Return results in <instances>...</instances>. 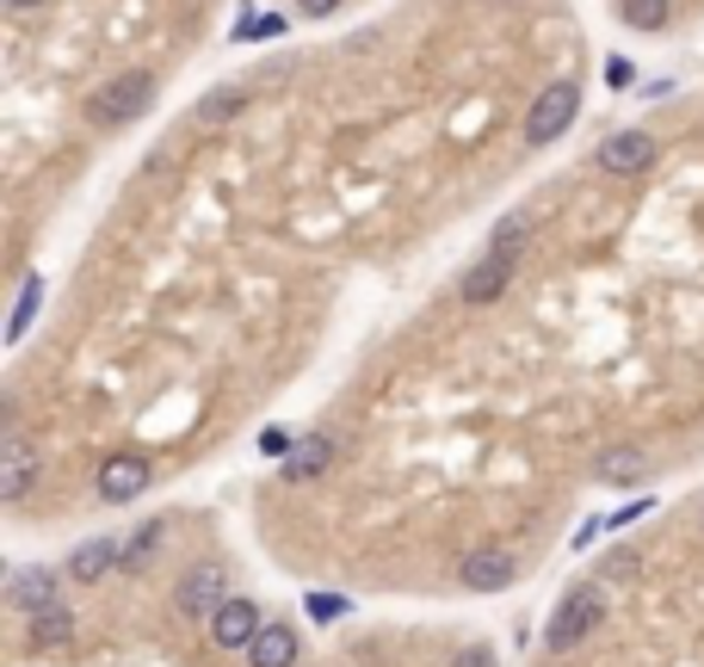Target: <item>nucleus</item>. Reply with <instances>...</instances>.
Returning a JSON list of instances; mask_svg holds the SVG:
<instances>
[{"label": "nucleus", "instance_id": "nucleus-1", "mask_svg": "<svg viewBox=\"0 0 704 667\" xmlns=\"http://www.w3.org/2000/svg\"><path fill=\"white\" fill-rule=\"evenodd\" d=\"M149 99H155V75H149V68H130V75L106 80V87L87 99V118L118 130V125H130V118H142V111H149Z\"/></svg>", "mask_w": 704, "mask_h": 667}, {"label": "nucleus", "instance_id": "nucleus-2", "mask_svg": "<svg viewBox=\"0 0 704 667\" xmlns=\"http://www.w3.org/2000/svg\"><path fill=\"white\" fill-rule=\"evenodd\" d=\"M575 111H581V87H575V80H550L544 94L532 99V111H526V142H532V149H544V142L568 137Z\"/></svg>", "mask_w": 704, "mask_h": 667}, {"label": "nucleus", "instance_id": "nucleus-3", "mask_svg": "<svg viewBox=\"0 0 704 667\" xmlns=\"http://www.w3.org/2000/svg\"><path fill=\"white\" fill-rule=\"evenodd\" d=\"M599 624V593L594 588H575V593H563V605L550 612V624H544V649L550 655H568L581 643V636Z\"/></svg>", "mask_w": 704, "mask_h": 667}, {"label": "nucleus", "instance_id": "nucleus-4", "mask_svg": "<svg viewBox=\"0 0 704 667\" xmlns=\"http://www.w3.org/2000/svg\"><path fill=\"white\" fill-rule=\"evenodd\" d=\"M37 445L19 427H7L0 433V501H25L32 495V482H37Z\"/></svg>", "mask_w": 704, "mask_h": 667}, {"label": "nucleus", "instance_id": "nucleus-5", "mask_svg": "<svg viewBox=\"0 0 704 667\" xmlns=\"http://www.w3.org/2000/svg\"><path fill=\"white\" fill-rule=\"evenodd\" d=\"M149 476H155V470H149V458H137V451H118V458H106V464H99V501H111V507H124V501H137L142 488H149Z\"/></svg>", "mask_w": 704, "mask_h": 667}, {"label": "nucleus", "instance_id": "nucleus-6", "mask_svg": "<svg viewBox=\"0 0 704 667\" xmlns=\"http://www.w3.org/2000/svg\"><path fill=\"white\" fill-rule=\"evenodd\" d=\"M173 612H186V618H217V612H223V569H217V562L192 569L186 581L173 588Z\"/></svg>", "mask_w": 704, "mask_h": 667}, {"label": "nucleus", "instance_id": "nucleus-7", "mask_svg": "<svg viewBox=\"0 0 704 667\" xmlns=\"http://www.w3.org/2000/svg\"><path fill=\"white\" fill-rule=\"evenodd\" d=\"M599 168L618 173V180L656 168V137H649V130H618V137H606L599 142Z\"/></svg>", "mask_w": 704, "mask_h": 667}, {"label": "nucleus", "instance_id": "nucleus-8", "mask_svg": "<svg viewBox=\"0 0 704 667\" xmlns=\"http://www.w3.org/2000/svg\"><path fill=\"white\" fill-rule=\"evenodd\" d=\"M267 631V612L253 600H223V612L210 618V636H217V649H253V636Z\"/></svg>", "mask_w": 704, "mask_h": 667}, {"label": "nucleus", "instance_id": "nucleus-9", "mask_svg": "<svg viewBox=\"0 0 704 667\" xmlns=\"http://www.w3.org/2000/svg\"><path fill=\"white\" fill-rule=\"evenodd\" d=\"M457 581H464L469 593H501L519 581V562L507 557V550H469L464 569H457Z\"/></svg>", "mask_w": 704, "mask_h": 667}, {"label": "nucleus", "instance_id": "nucleus-10", "mask_svg": "<svg viewBox=\"0 0 704 667\" xmlns=\"http://www.w3.org/2000/svg\"><path fill=\"white\" fill-rule=\"evenodd\" d=\"M513 266H519V254H483V266H469V279H464V303H495V297L513 284Z\"/></svg>", "mask_w": 704, "mask_h": 667}, {"label": "nucleus", "instance_id": "nucleus-11", "mask_svg": "<svg viewBox=\"0 0 704 667\" xmlns=\"http://www.w3.org/2000/svg\"><path fill=\"white\" fill-rule=\"evenodd\" d=\"M111 569H124V544L118 538H87L68 557V581H80V588H94L99 574H111Z\"/></svg>", "mask_w": 704, "mask_h": 667}, {"label": "nucleus", "instance_id": "nucleus-12", "mask_svg": "<svg viewBox=\"0 0 704 667\" xmlns=\"http://www.w3.org/2000/svg\"><path fill=\"white\" fill-rule=\"evenodd\" d=\"M7 593H13L19 612H32V618H37V612H50V605H56V574H50V569H19Z\"/></svg>", "mask_w": 704, "mask_h": 667}, {"label": "nucleus", "instance_id": "nucleus-13", "mask_svg": "<svg viewBox=\"0 0 704 667\" xmlns=\"http://www.w3.org/2000/svg\"><path fill=\"white\" fill-rule=\"evenodd\" d=\"M248 661L253 667H291L297 661V631H291V624H267V631L253 636Z\"/></svg>", "mask_w": 704, "mask_h": 667}, {"label": "nucleus", "instance_id": "nucleus-14", "mask_svg": "<svg viewBox=\"0 0 704 667\" xmlns=\"http://www.w3.org/2000/svg\"><path fill=\"white\" fill-rule=\"evenodd\" d=\"M328 464H334V439L328 433H310V439H297V451H291L284 476H291V482H310V476H322Z\"/></svg>", "mask_w": 704, "mask_h": 667}, {"label": "nucleus", "instance_id": "nucleus-15", "mask_svg": "<svg viewBox=\"0 0 704 667\" xmlns=\"http://www.w3.org/2000/svg\"><path fill=\"white\" fill-rule=\"evenodd\" d=\"M642 470H649V458H642L637 445H611V451H599L594 476H599V482H637Z\"/></svg>", "mask_w": 704, "mask_h": 667}, {"label": "nucleus", "instance_id": "nucleus-16", "mask_svg": "<svg viewBox=\"0 0 704 667\" xmlns=\"http://www.w3.org/2000/svg\"><path fill=\"white\" fill-rule=\"evenodd\" d=\"M526 241H532V211H513V217H501V229L488 235V254H526Z\"/></svg>", "mask_w": 704, "mask_h": 667}, {"label": "nucleus", "instance_id": "nucleus-17", "mask_svg": "<svg viewBox=\"0 0 704 667\" xmlns=\"http://www.w3.org/2000/svg\"><path fill=\"white\" fill-rule=\"evenodd\" d=\"M37 303H44V279L32 272V279L19 284V303H13V322H7V341H25V327H32Z\"/></svg>", "mask_w": 704, "mask_h": 667}, {"label": "nucleus", "instance_id": "nucleus-18", "mask_svg": "<svg viewBox=\"0 0 704 667\" xmlns=\"http://www.w3.org/2000/svg\"><path fill=\"white\" fill-rule=\"evenodd\" d=\"M618 19L630 32H661L668 25V0H618Z\"/></svg>", "mask_w": 704, "mask_h": 667}, {"label": "nucleus", "instance_id": "nucleus-19", "mask_svg": "<svg viewBox=\"0 0 704 667\" xmlns=\"http://www.w3.org/2000/svg\"><path fill=\"white\" fill-rule=\"evenodd\" d=\"M75 636V618H68V605H50V612H37L32 618V643L44 649V643H68Z\"/></svg>", "mask_w": 704, "mask_h": 667}, {"label": "nucleus", "instance_id": "nucleus-20", "mask_svg": "<svg viewBox=\"0 0 704 667\" xmlns=\"http://www.w3.org/2000/svg\"><path fill=\"white\" fill-rule=\"evenodd\" d=\"M241 106H248V94H241V87H217V94L198 106V125H229Z\"/></svg>", "mask_w": 704, "mask_h": 667}, {"label": "nucleus", "instance_id": "nucleus-21", "mask_svg": "<svg viewBox=\"0 0 704 667\" xmlns=\"http://www.w3.org/2000/svg\"><path fill=\"white\" fill-rule=\"evenodd\" d=\"M161 531H167V526H161V519H149V526H142L137 538L124 544V569H130V574H137V569H149V557L161 550Z\"/></svg>", "mask_w": 704, "mask_h": 667}, {"label": "nucleus", "instance_id": "nucleus-22", "mask_svg": "<svg viewBox=\"0 0 704 667\" xmlns=\"http://www.w3.org/2000/svg\"><path fill=\"white\" fill-rule=\"evenodd\" d=\"M340 612H353V605H346L340 593H310V618H315V624H334Z\"/></svg>", "mask_w": 704, "mask_h": 667}, {"label": "nucleus", "instance_id": "nucleus-23", "mask_svg": "<svg viewBox=\"0 0 704 667\" xmlns=\"http://www.w3.org/2000/svg\"><path fill=\"white\" fill-rule=\"evenodd\" d=\"M284 32V19H241L235 25V44H253V37H279Z\"/></svg>", "mask_w": 704, "mask_h": 667}, {"label": "nucleus", "instance_id": "nucleus-24", "mask_svg": "<svg viewBox=\"0 0 704 667\" xmlns=\"http://www.w3.org/2000/svg\"><path fill=\"white\" fill-rule=\"evenodd\" d=\"M260 451H267V458H284V451H297V445H291L279 427H267V433H260Z\"/></svg>", "mask_w": 704, "mask_h": 667}, {"label": "nucleus", "instance_id": "nucleus-25", "mask_svg": "<svg viewBox=\"0 0 704 667\" xmlns=\"http://www.w3.org/2000/svg\"><path fill=\"white\" fill-rule=\"evenodd\" d=\"M606 80H611V87H630L637 75H630V63H625V56H611V63H606Z\"/></svg>", "mask_w": 704, "mask_h": 667}, {"label": "nucleus", "instance_id": "nucleus-26", "mask_svg": "<svg viewBox=\"0 0 704 667\" xmlns=\"http://www.w3.org/2000/svg\"><path fill=\"white\" fill-rule=\"evenodd\" d=\"M334 7H340V0H297V13H303V19H328Z\"/></svg>", "mask_w": 704, "mask_h": 667}, {"label": "nucleus", "instance_id": "nucleus-27", "mask_svg": "<svg viewBox=\"0 0 704 667\" xmlns=\"http://www.w3.org/2000/svg\"><path fill=\"white\" fill-rule=\"evenodd\" d=\"M457 667H495V655H488V649H464V655H457Z\"/></svg>", "mask_w": 704, "mask_h": 667}, {"label": "nucleus", "instance_id": "nucleus-28", "mask_svg": "<svg viewBox=\"0 0 704 667\" xmlns=\"http://www.w3.org/2000/svg\"><path fill=\"white\" fill-rule=\"evenodd\" d=\"M32 7H44V0H7V13H32Z\"/></svg>", "mask_w": 704, "mask_h": 667}, {"label": "nucleus", "instance_id": "nucleus-29", "mask_svg": "<svg viewBox=\"0 0 704 667\" xmlns=\"http://www.w3.org/2000/svg\"><path fill=\"white\" fill-rule=\"evenodd\" d=\"M698 526H704V501H698Z\"/></svg>", "mask_w": 704, "mask_h": 667}]
</instances>
